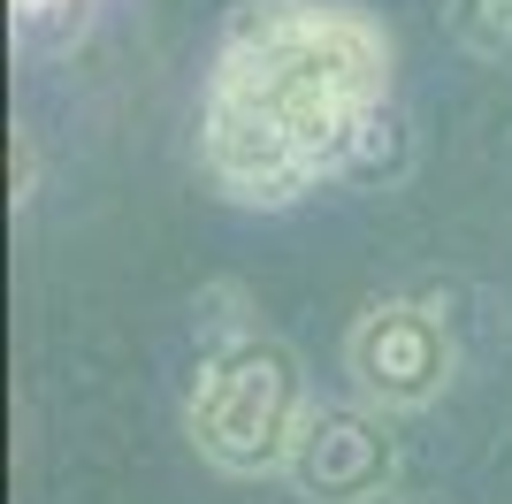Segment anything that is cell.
<instances>
[{
  "label": "cell",
  "instance_id": "8992f818",
  "mask_svg": "<svg viewBox=\"0 0 512 504\" xmlns=\"http://www.w3.org/2000/svg\"><path fill=\"white\" fill-rule=\"evenodd\" d=\"M92 8H100V0H8V16H16L23 39H54V31H77V23H92Z\"/></svg>",
  "mask_w": 512,
  "mask_h": 504
},
{
  "label": "cell",
  "instance_id": "5b68a950",
  "mask_svg": "<svg viewBox=\"0 0 512 504\" xmlns=\"http://www.w3.org/2000/svg\"><path fill=\"white\" fill-rule=\"evenodd\" d=\"M444 23L459 54H474L490 69L512 62V0H444Z\"/></svg>",
  "mask_w": 512,
  "mask_h": 504
},
{
  "label": "cell",
  "instance_id": "52a82bcc",
  "mask_svg": "<svg viewBox=\"0 0 512 504\" xmlns=\"http://www.w3.org/2000/svg\"><path fill=\"white\" fill-rule=\"evenodd\" d=\"M31 176H39V153H31V130H16V207H31Z\"/></svg>",
  "mask_w": 512,
  "mask_h": 504
},
{
  "label": "cell",
  "instance_id": "7a4b0ae2",
  "mask_svg": "<svg viewBox=\"0 0 512 504\" xmlns=\"http://www.w3.org/2000/svg\"><path fill=\"white\" fill-rule=\"evenodd\" d=\"M306 405H314L306 359L276 329L245 321V329L199 344L192 375H184V443L222 482H283Z\"/></svg>",
  "mask_w": 512,
  "mask_h": 504
},
{
  "label": "cell",
  "instance_id": "277c9868",
  "mask_svg": "<svg viewBox=\"0 0 512 504\" xmlns=\"http://www.w3.org/2000/svg\"><path fill=\"white\" fill-rule=\"evenodd\" d=\"M299 504H390L398 497V428L367 398H314L283 459Z\"/></svg>",
  "mask_w": 512,
  "mask_h": 504
},
{
  "label": "cell",
  "instance_id": "ba28073f",
  "mask_svg": "<svg viewBox=\"0 0 512 504\" xmlns=\"http://www.w3.org/2000/svg\"><path fill=\"white\" fill-rule=\"evenodd\" d=\"M390 504H444V497H390Z\"/></svg>",
  "mask_w": 512,
  "mask_h": 504
},
{
  "label": "cell",
  "instance_id": "6da1fadb",
  "mask_svg": "<svg viewBox=\"0 0 512 504\" xmlns=\"http://www.w3.org/2000/svg\"><path fill=\"white\" fill-rule=\"evenodd\" d=\"M398 138V31L367 0H230L199 77L192 153L237 214H291L383 176Z\"/></svg>",
  "mask_w": 512,
  "mask_h": 504
},
{
  "label": "cell",
  "instance_id": "3957f363",
  "mask_svg": "<svg viewBox=\"0 0 512 504\" xmlns=\"http://www.w3.org/2000/svg\"><path fill=\"white\" fill-rule=\"evenodd\" d=\"M344 382H352V398L383 405L390 420L428 413L459 382V336L428 298H367L344 329Z\"/></svg>",
  "mask_w": 512,
  "mask_h": 504
}]
</instances>
